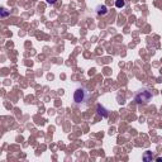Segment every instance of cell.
<instances>
[{
    "mask_svg": "<svg viewBox=\"0 0 162 162\" xmlns=\"http://www.w3.org/2000/svg\"><path fill=\"white\" fill-rule=\"evenodd\" d=\"M152 99V94H151L148 90H139L134 96V100L138 104H146Z\"/></svg>",
    "mask_w": 162,
    "mask_h": 162,
    "instance_id": "6da1fadb",
    "label": "cell"
},
{
    "mask_svg": "<svg viewBox=\"0 0 162 162\" xmlns=\"http://www.w3.org/2000/svg\"><path fill=\"white\" fill-rule=\"evenodd\" d=\"M86 99H88V92H86L84 89H77L76 91H75L74 94V100L75 103H77V104H81V103H84Z\"/></svg>",
    "mask_w": 162,
    "mask_h": 162,
    "instance_id": "7a4b0ae2",
    "label": "cell"
},
{
    "mask_svg": "<svg viewBox=\"0 0 162 162\" xmlns=\"http://www.w3.org/2000/svg\"><path fill=\"white\" fill-rule=\"evenodd\" d=\"M96 109H98V113L103 117V118H108L109 113H108V110H106V109L104 108V106H101L100 104H98V106H96Z\"/></svg>",
    "mask_w": 162,
    "mask_h": 162,
    "instance_id": "3957f363",
    "label": "cell"
},
{
    "mask_svg": "<svg viewBox=\"0 0 162 162\" xmlns=\"http://www.w3.org/2000/svg\"><path fill=\"white\" fill-rule=\"evenodd\" d=\"M96 13H98L99 15H105L106 13H108V8H106L105 5H99L98 8H96Z\"/></svg>",
    "mask_w": 162,
    "mask_h": 162,
    "instance_id": "277c9868",
    "label": "cell"
},
{
    "mask_svg": "<svg viewBox=\"0 0 162 162\" xmlns=\"http://www.w3.org/2000/svg\"><path fill=\"white\" fill-rule=\"evenodd\" d=\"M143 160L144 161H151V160H152V152H146V153H144Z\"/></svg>",
    "mask_w": 162,
    "mask_h": 162,
    "instance_id": "5b68a950",
    "label": "cell"
},
{
    "mask_svg": "<svg viewBox=\"0 0 162 162\" xmlns=\"http://www.w3.org/2000/svg\"><path fill=\"white\" fill-rule=\"evenodd\" d=\"M124 5H125V1H124V0H117V1H115V6H117V8H123Z\"/></svg>",
    "mask_w": 162,
    "mask_h": 162,
    "instance_id": "8992f818",
    "label": "cell"
},
{
    "mask_svg": "<svg viewBox=\"0 0 162 162\" xmlns=\"http://www.w3.org/2000/svg\"><path fill=\"white\" fill-rule=\"evenodd\" d=\"M56 1H57V0H47V3H48V4H54Z\"/></svg>",
    "mask_w": 162,
    "mask_h": 162,
    "instance_id": "52a82bcc",
    "label": "cell"
},
{
    "mask_svg": "<svg viewBox=\"0 0 162 162\" xmlns=\"http://www.w3.org/2000/svg\"><path fill=\"white\" fill-rule=\"evenodd\" d=\"M6 15H8V13L5 12V9H3V17H6Z\"/></svg>",
    "mask_w": 162,
    "mask_h": 162,
    "instance_id": "ba28073f",
    "label": "cell"
},
{
    "mask_svg": "<svg viewBox=\"0 0 162 162\" xmlns=\"http://www.w3.org/2000/svg\"><path fill=\"white\" fill-rule=\"evenodd\" d=\"M157 161H162V157H157Z\"/></svg>",
    "mask_w": 162,
    "mask_h": 162,
    "instance_id": "9c48e42d",
    "label": "cell"
}]
</instances>
